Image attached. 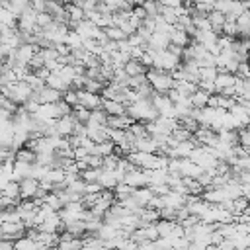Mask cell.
<instances>
[{"label": "cell", "mask_w": 250, "mask_h": 250, "mask_svg": "<svg viewBox=\"0 0 250 250\" xmlns=\"http://www.w3.org/2000/svg\"><path fill=\"white\" fill-rule=\"evenodd\" d=\"M125 113H127L133 121H139V123H146V121H152V119L158 117V111L154 109L150 98H139L137 102L129 104Z\"/></svg>", "instance_id": "1"}, {"label": "cell", "mask_w": 250, "mask_h": 250, "mask_svg": "<svg viewBox=\"0 0 250 250\" xmlns=\"http://www.w3.org/2000/svg\"><path fill=\"white\" fill-rule=\"evenodd\" d=\"M145 76H146V82L150 84L152 92H156V94H166V92L172 90L174 84H176L174 78H172V74H170V72H164V70L146 68Z\"/></svg>", "instance_id": "2"}, {"label": "cell", "mask_w": 250, "mask_h": 250, "mask_svg": "<svg viewBox=\"0 0 250 250\" xmlns=\"http://www.w3.org/2000/svg\"><path fill=\"white\" fill-rule=\"evenodd\" d=\"M0 94H2V96H6V98H10V100H12L14 104H18V105H23V104H27V102H29V98H31V94H33V90H31V86H29V84H25L23 80H18V82H14V84L2 86Z\"/></svg>", "instance_id": "3"}, {"label": "cell", "mask_w": 250, "mask_h": 250, "mask_svg": "<svg viewBox=\"0 0 250 250\" xmlns=\"http://www.w3.org/2000/svg\"><path fill=\"white\" fill-rule=\"evenodd\" d=\"M27 229L21 221H16V223H0V238L2 240H12L16 242L18 238L25 236Z\"/></svg>", "instance_id": "4"}, {"label": "cell", "mask_w": 250, "mask_h": 250, "mask_svg": "<svg viewBox=\"0 0 250 250\" xmlns=\"http://www.w3.org/2000/svg\"><path fill=\"white\" fill-rule=\"evenodd\" d=\"M29 100H33V102H37V104H57V102L62 100V94L57 92V90H53V88H49V86L45 84V86L33 90V94H31Z\"/></svg>", "instance_id": "5"}, {"label": "cell", "mask_w": 250, "mask_h": 250, "mask_svg": "<svg viewBox=\"0 0 250 250\" xmlns=\"http://www.w3.org/2000/svg\"><path fill=\"white\" fill-rule=\"evenodd\" d=\"M150 102H152L154 109L158 111V115H162V117H174V104H172V100L166 94H156L154 92L150 96Z\"/></svg>", "instance_id": "6"}, {"label": "cell", "mask_w": 250, "mask_h": 250, "mask_svg": "<svg viewBox=\"0 0 250 250\" xmlns=\"http://www.w3.org/2000/svg\"><path fill=\"white\" fill-rule=\"evenodd\" d=\"M123 182H125L127 186H131L133 189H137V188H146V186H148V172H146V170L137 168V170H133V172L125 174Z\"/></svg>", "instance_id": "7"}, {"label": "cell", "mask_w": 250, "mask_h": 250, "mask_svg": "<svg viewBox=\"0 0 250 250\" xmlns=\"http://www.w3.org/2000/svg\"><path fill=\"white\" fill-rule=\"evenodd\" d=\"M76 105H82L86 109H98L102 107V96L100 94H92V92H86V90H78V104Z\"/></svg>", "instance_id": "8"}, {"label": "cell", "mask_w": 250, "mask_h": 250, "mask_svg": "<svg viewBox=\"0 0 250 250\" xmlns=\"http://www.w3.org/2000/svg\"><path fill=\"white\" fill-rule=\"evenodd\" d=\"M18 184H20V197L21 199H35V193L39 189V180H35V178H23Z\"/></svg>", "instance_id": "9"}, {"label": "cell", "mask_w": 250, "mask_h": 250, "mask_svg": "<svg viewBox=\"0 0 250 250\" xmlns=\"http://www.w3.org/2000/svg\"><path fill=\"white\" fill-rule=\"evenodd\" d=\"M74 127H76V119L72 117V113L57 119V123H55V129H57V135L59 137H70L72 131H74Z\"/></svg>", "instance_id": "10"}, {"label": "cell", "mask_w": 250, "mask_h": 250, "mask_svg": "<svg viewBox=\"0 0 250 250\" xmlns=\"http://www.w3.org/2000/svg\"><path fill=\"white\" fill-rule=\"evenodd\" d=\"M170 45V35L168 33H160V31H154L150 35V39L146 41V49H152V51H162Z\"/></svg>", "instance_id": "11"}, {"label": "cell", "mask_w": 250, "mask_h": 250, "mask_svg": "<svg viewBox=\"0 0 250 250\" xmlns=\"http://www.w3.org/2000/svg\"><path fill=\"white\" fill-rule=\"evenodd\" d=\"M133 119L125 113V115H107V121H105V127L109 129H119V131H127L131 127Z\"/></svg>", "instance_id": "12"}, {"label": "cell", "mask_w": 250, "mask_h": 250, "mask_svg": "<svg viewBox=\"0 0 250 250\" xmlns=\"http://www.w3.org/2000/svg\"><path fill=\"white\" fill-rule=\"evenodd\" d=\"M186 197L188 195H184V193H180V191H168L166 195H162V203H164V207H172V209H182L184 205H186Z\"/></svg>", "instance_id": "13"}, {"label": "cell", "mask_w": 250, "mask_h": 250, "mask_svg": "<svg viewBox=\"0 0 250 250\" xmlns=\"http://www.w3.org/2000/svg\"><path fill=\"white\" fill-rule=\"evenodd\" d=\"M170 45H176V47H180V49H186L189 43H191V37L188 35V31H184V29H172L170 33Z\"/></svg>", "instance_id": "14"}, {"label": "cell", "mask_w": 250, "mask_h": 250, "mask_svg": "<svg viewBox=\"0 0 250 250\" xmlns=\"http://www.w3.org/2000/svg\"><path fill=\"white\" fill-rule=\"evenodd\" d=\"M45 84L49 86V88H53V90H57V92H66L68 88H70V84L61 76V74H57V72H49V76L45 78Z\"/></svg>", "instance_id": "15"}, {"label": "cell", "mask_w": 250, "mask_h": 250, "mask_svg": "<svg viewBox=\"0 0 250 250\" xmlns=\"http://www.w3.org/2000/svg\"><path fill=\"white\" fill-rule=\"evenodd\" d=\"M236 80H238L236 74H230V72H219L217 78H215V90L221 92L223 88H232V86L236 84ZM217 92H215V94H217Z\"/></svg>", "instance_id": "16"}, {"label": "cell", "mask_w": 250, "mask_h": 250, "mask_svg": "<svg viewBox=\"0 0 250 250\" xmlns=\"http://www.w3.org/2000/svg\"><path fill=\"white\" fill-rule=\"evenodd\" d=\"M98 184L102 186V189H111V191H113V188H115L119 182H117V178H115V172H113V170H104V168H100Z\"/></svg>", "instance_id": "17"}, {"label": "cell", "mask_w": 250, "mask_h": 250, "mask_svg": "<svg viewBox=\"0 0 250 250\" xmlns=\"http://www.w3.org/2000/svg\"><path fill=\"white\" fill-rule=\"evenodd\" d=\"M102 109L107 115H125L127 105L121 102H115V100H102Z\"/></svg>", "instance_id": "18"}, {"label": "cell", "mask_w": 250, "mask_h": 250, "mask_svg": "<svg viewBox=\"0 0 250 250\" xmlns=\"http://www.w3.org/2000/svg\"><path fill=\"white\" fill-rule=\"evenodd\" d=\"M207 20H209L211 31H215L217 35H221V29H223V25H225V21H227L225 14H221V12H217V10H211V12L207 14Z\"/></svg>", "instance_id": "19"}, {"label": "cell", "mask_w": 250, "mask_h": 250, "mask_svg": "<svg viewBox=\"0 0 250 250\" xmlns=\"http://www.w3.org/2000/svg\"><path fill=\"white\" fill-rule=\"evenodd\" d=\"M219 143L227 145V146H236L238 145V131H230V129H219L217 131Z\"/></svg>", "instance_id": "20"}, {"label": "cell", "mask_w": 250, "mask_h": 250, "mask_svg": "<svg viewBox=\"0 0 250 250\" xmlns=\"http://www.w3.org/2000/svg\"><path fill=\"white\" fill-rule=\"evenodd\" d=\"M14 160L16 162H23V164H35L37 162V154L33 150H29L27 146H21L14 152Z\"/></svg>", "instance_id": "21"}, {"label": "cell", "mask_w": 250, "mask_h": 250, "mask_svg": "<svg viewBox=\"0 0 250 250\" xmlns=\"http://www.w3.org/2000/svg\"><path fill=\"white\" fill-rule=\"evenodd\" d=\"M176 221H168V219H158L156 221V230H158V238H170L172 230L176 229Z\"/></svg>", "instance_id": "22"}, {"label": "cell", "mask_w": 250, "mask_h": 250, "mask_svg": "<svg viewBox=\"0 0 250 250\" xmlns=\"http://www.w3.org/2000/svg\"><path fill=\"white\" fill-rule=\"evenodd\" d=\"M123 70H125V74L131 78V76H141V74H145L146 72V68L141 64V61H137V59H129L125 64H123Z\"/></svg>", "instance_id": "23"}, {"label": "cell", "mask_w": 250, "mask_h": 250, "mask_svg": "<svg viewBox=\"0 0 250 250\" xmlns=\"http://www.w3.org/2000/svg\"><path fill=\"white\" fill-rule=\"evenodd\" d=\"M113 148H115V145L111 141H104V143H96L90 154L100 156V158H105V156H111L113 154Z\"/></svg>", "instance_id": "24"}, {"label": "cell", "mask_w": 250, "mask_h": 250, "mask_svg": "<svg viewBox=\"0 0 250 250\" xmlns=\"http://www.w3.org/2000/svg\"><path fill=\"white\" fill-rule=\"evenodd\" d=\"M62 230H64V232H70L72 236L82 238V236H84V232H86V223H84V221H70V223H62Z\"/></svg>", "instance_id": "25"}, {"label": "cell", "mask_w": 250, "mask_h": 250, "mask_svg": "<svg viewBox=\"0 0 250 250\" xmlns=\"http://www.w3.org/2000/svg\"><path fill=\"white\" fill-rule=\"evenodd\" d=\"M174 88L184 96V98H189L191 94H195L197 90H199V86H197V82H191V80H182V82H176L174 84Z\"/></svg>", "instance_id": "26"}, {"label": "cell", "mask_w": 250, "mask_h": 250, "mask_svg": "<svg viewBox=\"0 0 250 250\" xmlns=\"http://www.w3.org/2000/svg\"><path fill=\"white\" fill-rule=\"evenodd\" d=\"M133 197L139 201V205H141V207H146V205H148V201L154 197V193H152V189L146 186V188H137V189L133 191Z\"/></svg>", "instance_id": "27"}, {"label": "cell", "mask_w": 250, "mask_h": 250, "mask_svg": "<svg viewBox=\"0 0 250 250\" xmlns=\"http://www.w3.org/2000/svg\"><path fill=\"white\" fill-rule=\"evenodd\" d=\"M209 96H211V94H207V92H203V90H197L195 94H191V96H189L191 107H195V109H203V107H207Z\"/></svg>", "instance_id": "28"}, {"label": "cell", "mask_w": 250, "mask_h": 250, "mask_svg": "<svg viewBox=\"0 0 250 250\" xmlns=\"http://www.w3.org/2000/svg\"><path fill=\"white\" fill-rule=\"evenodd\" d=\"M31 4H29V0H8L6 4H4V8H8L16 18L23 12V10H27Z\"/></svg>", "instance_id": "29"}, {"label": "cell", "mask_w": 250, "mask_h": 250, "mask_svg": "<svg viewBox=\"0 0 250 250\" xmlns=\"http://www.w3.org/2000/svg\"><path fill=\"white\" fill-rule=\"evenodd\" d=\"M2 195L10 197V199H16V201H21V197H20V184H18L16 180H10V182L2 188Z\"/></svg>", "instance_id": "30"}, {"label": "cell", "mask_w": 250, "mask_h": 250, "mask_svg": "<svg viewBox=\"0 0 250 250\" xmlns=\"http://www.w3.org/2000/svg\"><path fill=\"white\" fill-rule=\"evenodd\" d=\"M64 12H66V16H68L70 21H82L84 20V10L78 8V6H74L72 2L64 4Z\"/></svg>", "instance_id": "31"}, {"label": "cell", "mask_w": 250, "mask_h": 250, "mask_svg": "<svg viewBox=\"0 0 250 250\" xmlns=\"http://www.w3.org/2000/svg\"><path fill=\"white\" fill-rule=\"evenodd\" d=\"M64 176L66 172L61 170V168H49V172L45 174V182H51V184H64Z\"/></svg>", "instance_id": "32"}, {"label": "cell", "mask_w": 250, "mask_h": 250, "mask_svg": "<svg viewBox=\"0 0 250 250\" xmlns=\"http://www.w3.org/2000/svg\"><path fill=\"white\" fill-rule=\"evenodd\" d=\"M104 88H105V84H102L100 80H94V78H86V76H84L82 90L92 92V94H102V90H104Z\"/></svg>", "instance_id": "33"}, {"label": "cell", "mask_w": 250, "mask_h": 250, "mask_svg": "<svg viewBox=\"0 0 250 250\" xmlns=\"http://www.w3.org/2000/svg\"><path fill=\"white\" fill-rule=\"evenodd\" d=\"M105 121H107V113L102 107H98L90 111V121L86 125H105Z\"/></svg>", "instance_id": "34"}, {"label": "cell", "mask_w": 250, "mask_h": 250, "mask_svg": "<svg viewBox=\"0 0 250 250\" xmlns=\"http://www.w3.org/2000/svg\"><path fill=\"white\" fill-rule=\"evenodd\" d=\"M72 117L76 119V123L86 125V123L90 121V109H86V107H82V105H74V107H72Z\"/></svg>", "instance_id": "35"}, {"label": "cell", "mask_w": 250, "mask_h": 250, "mask_svg": "<svg viewBox=\"0 0 250 250\" xmlns=\"http://www.w3.org/2000/svg\"><path fill=\"white\" fill-rule=\"evenodd\" d=\"M158 16H160L166 23H170V25H174L176 20H178V16H176V8H168V6H162V4H160V12H158Z\"/></svg>", "instance_id": "36"}, {"label": "cell", "mask_w": 250, "mask_h": 250, "mask_svg": "<svg viewBox=\"0 0 250 250\" xmlns=\"http://www.w3.org/2000/svg\"><path fill=\"white\" fill-rule=\"evenodd\" d=\"M104 33H105V37H107L109 41H115V43H119V41L127 39V35H125V33H123L119 27H115V25L105 27V29H104Z\"/></svg>", "instance_id": "37"}, {"label": "cell", "mask_w": 250, "mask_h": 250, "mask_svg": "<svg viewBox=\"0 0 250 250\" xmlns=\"http://www.w3.org/2000/svg\"><path fill=\"white\" fill-rule=\"evenodd\" d=\"M143 10L146 12V18H156L158 12H160V2L158 0H145Z\"/></svg>", "instance_id": "38"}, {"label": "cell", "mask_w": 250, "mask_h": 250, "mask_svg": "<svg viewBox=\"0 0 250 250\" xmlns=\"http://www.w3.org/2000/svg\"><path fill=\"white\" fill-rule=\"evenodd\" d=\"M18 104H14L10 98H6V96H2L0 94V111H4V113H8V115H14L16 111H18Z\"/></svg>", "instance_id": "39"}, {"label": "cell", "mask_w": 250, "mask_h": 250, "mask_svg": "<svg viewBox=\"0 0 250 250\" xmlns=\"http://www.w3.org/2000/svg\"><path fill=\"white\" fill-rule=\"evenodd\" d=\"M217 74H219L217 66H199V80H211V82H215Z\"/></svg>", "instance_id": "40"}, {"label": "cell", "mask_w": 250, "mask_h": 250, "mask_svg": "<svg viewBox=\"0 0 250 250\" xmlns=\"http://www.w3.org/2000/svg\"><path fill=\"white\" fill-rule=\"evenodd\" d=\"M127 131H129L137 141L148 135V133H146V129H145V123H139V121H133V123H131V127H129Z\"/></svg>", "instance_id": "41"}, {"label": "cell", "mask_w": 250, "mask_h": 250, "mask_svg": "<svg viewBox=\"0 0 250 250\" xmlns=\"http://www.w3.org/2000/svg\"><path fill=\"white\" fill-rule=\"evenodd\" d=\"M86 184H92V182H98V178H100V168H86L84 172H80L78 174Z\"/></svg>", "instance_id": "42"}, {"label": "cell", "mask_w": 250, "mask_h": 250, "mask_svg": "<svg viewBox=\"0 0 250 250\" xmlns=\"http://www.w3.org/2000/svg\"><path fill=\"white\" fill-rule=\"evenodd\" d=\"M62 102H64V104H68L70 107H74V105L78 104V90L68 88L66 92H62Z\"/></svg>", "instance_id": "43"}, {"label": "cell", "mask_w": 250, "mask_h": 250, "mask_svg": "<svg viewBox=\"0 0 250 250\" xmlns=\"http://www.w3.org/2000/svg\"><path fill=\"white\" fill-rule=\"evenodd\" d=\"M238 145H242V146L250 148V131H248L246 127L238 129Z\"/></svg>", "instance_id": "44"}, {"label": "cell", "mask_w": 250, "mask_h": 250, "mask_svg": "<svg viewBox=\"0 0 250 250\" xmlns=\"http://www.w3.org/2000/svg\"><path fill=\"white\" fill-rule=\"evenodd\" d=\"M51 21H53V18H51L47 12H39V14H37V27L43 29V27H47Z\"/></svg>", "instance_id": "45"}, {"label": "cell", "mask_w": 250, "mask_h": 250, "mask_svg": "<svg viewBox=\"0 0 250 250\" xmlns=\"http://www.w3.org/2000/svg\"><path fill=\"white\" fill-rule=\"evenodd\" d=\"M248 72H250V64H248V61H242V62H238V68H236V76H238V78H246V76H248Z\"/></svg>", "instance_id": "46"}, {"label": "cell", "mask_w": 250, "mask_h": 250, "mask_svg": "<svg viewBox=\"0 0 250 250\" xmlns=\"http://www.w3.org/2000/svg\"><path fill=\"white\" fill-rule=\"evenodd\" d=\"M86 164H88V168H102V164H104V158L90 154V156L86 158Z\"/></svg>", "instance_id": "47"}, {"label": "cell", "mask_w": 250, "mask_h": 250, "mask_svg": "<svg viewBox=\"0 0 250 250\" xmlns=\"http://www.w3.org/2000/svg\"><path fill=\"white\" fill-rule=\"evenodd\" d=\"M90 156V150L84 146H76L74 148V160H86Z\"/></svg>", "instance_id": "48"}, {"label": "cell", "mask_w": 250, "mask_h": 250, "mask_svg": "<svg viewBox=\"0 0 250 250\" xmlns=\"http://www.w3.org/2000/svg\"><path fill=\"white\" fill-rule=\"evenodd\" d=\"M10 55H12V49H8L6 45L0 43V62H6L10 59Z\"/></svg>", "instance_id": "49"}, {"label": "cell", "mask_w": 250, "mask_h": 250, "mask_svg": "<svg viewBox=\"0 0 250 250\" xmlns=\"http://www.w3.org/2000/svg\"><path fill=\"white\" fill-rule=\"evenodd\" d=\"M162 6H168V8H180L184 6V0H158Z\"/></svg>", "instance_id": "50"}, {"label": "cell", "mask_w": 250, "mask_h": 250, "mask_svg": "<svg viewBox=\"0 0 250 250\" xmlns=\"http://www.w3.org/2000/svg\"><path fill=\"white\" fill-rule=\"evenodd\" d=\"M133 16H137L141 21L146 18V12L143 10V6H133Z\"/></svg>", "instance_id": "51"}, {"label": "cell", "mask_w": 250, "mask_h": 250, "mask_svg": "<svg viewBox=\"0 0 250 250\" xmlns=\"http://www.w3.org/2000/svg\"><path fill=\"white\" fill-rule=\"evenodd\" d=\"M240 195L250 201V186H248V184H242V186H240Z\"/></svg>", "instance_id": "52"}, {"label": "cell", "mask_w": 250, "mask_h": 250, "mask_svg": "<svg viewBox=\"0 0 250 250\" xmlns=\"http://www.w3.org/2000/svg\"><path fill=\"white\" fill-rule=\"evenodd\" d=\"M0 250H14V242H12V240H2V238H0Z\"/></svg>", "instance_id": "53"}, {"label": "cell", "mask_w": 250, "mask_h": 250, "mask_svg": "<svg viewBox=\"0 0 250 250\" xmlns=\"http://www.w3.org/2000/svg\"><path fill=\"white\" fill-rule=\"evenodd\" d=\"M205 250H219V246H215V244H209V246H205Z\"/></svg>", "instance_id": "54"}, {"label": "cell", "mask_w": 250, "mask_h": 250, "mask_svg": "<svg viewBox=\"0 0 250 250\" xmlns=\"http://www.w3.org/2000/svg\"><path fill=\"white\" fill-rule=\"evenodd\" d=\"M240 2H244V4H250V0H240Z\"/></svg>", "instance_id": "55"}, {"label": "cell", "mask_w": 250, "mask_h": 250, "mask_svg": "<svg viewBox=\"0 0 250 250\" xmlns=\"http://www.w3.org/2000/svg\"><path fill=\"white\" fill-rule=\"evenodd\" d=\"M248 64H250V55H248Z\"/></svg>", "instance_id": "56"}, {"label": "cell", "mask_w": 250, "mask_h": 250, "mask_svg": "<svg viewBox=\"0 0 250 250\" xmlns=\"http://www.w3.org/2000/svg\"><path fill=\"white\" fill-rule=\"evenodd\" d=\"M0 90H2V82H0Z\"/></svg>", "instance_id": "57"}]
</instances>
